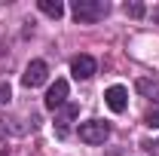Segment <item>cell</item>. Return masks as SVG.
<instances>
[{
    "mask_svg": "<svg viewBox=\"0 0 159 156\" xmlns=\"http://www.w3.org/2000/svg\"><path fill=\"white\" fill-rule=\"evenodd\" d=\"M70 12L80 25H95L110 12V3L107 0H74L70 3Z\"/></svg>",
    "mask_w": 159,
    "mask_h": 156,
    "instance_id": "cell-1",
    "label": "cell"
},
{
    "mask_svg": "<svg viewBox=\"0 0 159 156\" xmlns=\"http://www.w3.org/2000/svg\"><path fill=\"white\" fill-rule=\"evenodd\" d=\"M107 138H110V122H104V119H89V122L80 126V141H83V144L98 147Z\"/></svg>",
    "mask_w": 159,
    "mask_h": 156,
    "instance_id": "cell-2",
    "label": "cell"
},
{
    "mask_svg": "<svg viewBox=\"0 0 159 156\" xmlns=\"http://www.w3.org/2000/svg\"><path fill=\"white\" fill-rule=\"evenodd\" d=\"M46 74H49V67H46V61L34 58L28 67H25V74H21V86H28V89H37L46 83Z\"/></svg>",
    "mask_w": 159,
    "mask_h": 156,
    "instance_id": "cell-3",
    "label": "cell"
},
{
    "mask_svg": "<svg viewBox=\"0 0 159 156\" xmlns=\"http://www.w3.org/2000/svg\"><path fill=\"white\" fill-rule=\"evenodd\" d=\"M67 92H70L67 80H55V83L49 86V92H46V107H49V110H61V107L67 104Z\"/></svg>",
    "mask_w": 159,
    "mask_h": 156,
    "instance_id": "cell-4",
    "label": "cell"
},
{
    "mask_svg": "<svg viewBox=\"0 0 159 156\" xmlns=\"http://www.w3.org/2000/svg\"><path fill=\"white\" fill-rule=\"evenodd\" d=\"M95 71H98V64H95L92 55H77V58L70 61V74H74V80H89V77H95Z\"/></svg>",
    "mask_w": 159,
    "mask_h": 156,
    "instance_id": "cell-5",
    "label": "cell"
},
{
    "mask_svg": "<svg viewBox=\"0 0 159 156\" xmlns=\"http://www.w3.org/2000/svg\"><path fill=\"white\" fill-rule=\"evenodd\" d=\"M104 101H107V107H110L113 113H122V110L129 107V92H125V86H110V89L104 92Z\"/></svg>",
    "mask_w": 159,
    "mask_h": 156,
    "instance_id": "cell-6",
    "label": "cell"
},
{
    "mask_svg": "<svg viewBox=\"0 0 159 156\" xmlns=\"http://www.w3.org/2000/svg\"><path fill=\"white\" fill-rule=\"evenodd\" d=\"M77 113H80V107H77V104H64V107H61V113L55 117V122H58V126H55L58 138H64L67 132H70V122L77 119Z\"/></svg>",
    "mask_w": 159,
    "mask_h": 156,
    "instance_id": "cell-7",
    "label": "cell"
},
{
    "mask_svg": "<svg viewBox=\"0 0 159 156\" xmlns=\"http://www.w3.org/2000/svg\"><path fill=\"white\" fill-rule=\"evenodd\" d=\"M37 6H40V12L49 16V19H61L64 16V3L61 0H37Z\"/></svg>",
    "mask_w": 159,
    "mask_h": 156,
    "instance_id": "cell-8",
    "label": "cell"
},
{
    "mask_svg": "<svg viewBox=\"0 0 159 156\" xmlns=\"http://www.w3.org/2000/svg\"><path fill=\"white\" fill-rule=\"evenodd\" d=\"M12 122H16L12 117L0 113V141H6V138H12V135H21V126H12Z\"/></svg>",
    "mask_w": 159,
    "mask_h": 156,
    "instance_id": "cell-9",
    "label": "cell"
},
{
    "mask_svg": "<svg viewBox=\"0 0 159 156\" xmlns=\"http://www.w3.org/2000/svg\"><path fill=\"white\" fill-rule=\"evenodd\" d=\"M135 86H138V92H141V95H150V98L159 92V80H147V77H141Z\"/></svg>",
    "mask_w": 159,
    "mask_h": 156,
    "instance_id": "cell-10",
    "label": "cell"
},
{
    "mask_svg": "<svg viewBox=\"0 0 159 156\" xmlns=\"http://www.w3.org/2000/svg\"><path fill=\"white\" fill-rule=\"evenodd\" d=\"M144 126H147V129H159V101L147 107V113H144Z\"/></svg>",
    "mask_w": 159,
    "mask_h": 156,
    "instance_id": "cell-11",
    "label": "cell"
},
{
    "mask_svg": "<svg viewBox=\"0 0 159 156\" xmlns=\"http://www.w3.org/2000/svg\"><path fill=\"white\" fill-rule=\"evenodd\" d=\"M125 16L141 19V16H144V3H141V0H129V3H125Z\"/></svg>",
    "mask_w": 159,
    "mask_h": 156,
    "instance_id": "cell-12",
    "label": "cell"
},
{
    "mask_svg": "<svg viewBox=\"0 0 159 156\" xmlns=\"http://www.w3.org/2000/svg\"><path fill=\"white\" fill-rule=\"evenodd\" d=\"M9 98H12V89H9V83H3V86H0V101L6 104Z\"/></svg>",
    "mask_w": 159,
    "mask_h": 156,
    "instance_id": "cell-13",
    "label": "cell"
},
{
    "mask_svg": "<svg viewBox=\"0 0 159 156\" xmlns=\"http://www.w3.org/2000/svg\"><path fill=\"white\" fill-rule=\"evenodd\" d=\"M150 16H153V25H159V3L153 6V12H150Z\"/></svg>",
    "mask_w": 159,
    "mask_h": 156,
    "instance_id": "cell-14",
    "label": "cell"
}]
</instances>
